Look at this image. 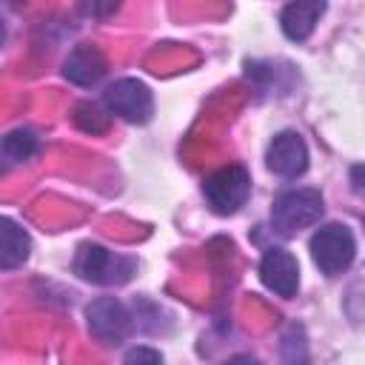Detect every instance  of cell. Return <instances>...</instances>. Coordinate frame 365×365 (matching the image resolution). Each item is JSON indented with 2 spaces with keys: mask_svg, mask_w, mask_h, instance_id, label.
Segmentation results:
<instances>
[{
  "mask_svg": "<svg viewBox=\"0 0 365 365\" xmlns=\"http://www.w3.org/2000/svg\"><path fill=\"white\" fill-rule=\"evenodd\" d=\"M74 271L94 285H125L137 274V259L114 254L97 242H83L74 254Z\"/></svg>",
  "mask_w": 365,
  "mask_h": 365,
  "instance_id": "6da1fadb",
  "label": "cell"
},
{
  "mask_svg": "<svg viewBox=\"0 0 365 365\" xmlns=\"http://www.w3.org/2000/svg\"><path fill=\"white\" fill-rule=\"evenodd\" d=\"M311 257L317 262V268L325 274V277H336L342 271L351 268L354 257H356V240H354V231L342 222H328L322 228L314 231L311 242Z\"/></svg>",
  "mask_w": 365,
  "mask_h": 365,
  "instance_id": "7a4b0ae2",
  "label": "cell"
},
{
  "mask_svg": "<svg viewBox=\"0 0 365 365\" xmlns=\"http://www.w3.org/2000/svg\"><path fill=\"white\" fill-rule=\"evenodd\" d=\"M322 214H325V205L317 188H291L274 200L271 222L279 234H297L302 228L317 225Z\"/></svg>",
  "mask_w": 365,
  "mask_h": 365,
  "instance_id": "3957f363",
  "label": "cell"
},
{
  "mask_svg": "<svg viewBox=\"0 0 365 365\" xmlns=\"http://www.w3.org/2000/svg\"><path fill=\"white\" fill-rule=\"evenodd\" d=\"M202 194L214 214H220V217L237 214L251 194V177L242 165H225V168L214 171L211 177H205Z\"/></svg>",
  "mask_w": 365,
  "mask_h": 365,
  "instance_id": "277c9868",
  "label": "cell"
},
{
  "mask_svg": "<svg viewBox=\"0 0 365 365\" xmlns=\"http://www.w3.org/2000/svg\"><path fill=\"white\" fill-rule=\"evenodd\" d=\"M103 103L111 114L123 117L125 123H148L154 114V97L143 80L134 77H120L103 91Z\"/></svg>",
  "mask_w": 365,
  "mask_h": 365,
  "instance_id": "5b68a950",
  "label": "cell"
},
{
  "mask_svg": "<svg viewBox=\"0 0 365 365\" xmlns=\"http://www.w3.org/2000/svg\"><path fill=\"white\" fill-rule=\"evenodd\" d=\"M86 322H88L91 336L106 342V345L125 342V336L134 328L128 308L117 297H97L94 302H88L86 305Z\"/></svg>",
  "mask_w": 365,
  "mask_h": 365,
  "instance_id": "8992f818",
  "label": "cell"
},
{
  "mask_svg": "<svg viewBox=\"0 0 365 365\" xmlns=\"http://www.w3.org/2000/svg\"><path fill=\"white\" fill-rule=\"evenodd\" d=\"M259 279L268 291H274L282 299H291L299 288V262L285 248H268L259 259Z\"/></svg>",
  "mask_w": 365,
  "mask_h": 365,
  "instance_id": "52a82bcc",
  "label": "cell"
},
{
  "mask_svg": "<svg viewBox=\"0 0 365 365\" xmlns=\"http://www.w3.org/2000/svg\"><path fill=\"white\" fill-rule=\"evenodd\" d=\"M265 163L279 177H299L308 168V145L297 131H279L268 143Z\"/></svg>",
  "mask_w": 365,
  "mask_h": 365,
  "instance_id": "ba28073f",
  "label": "cell"
},
{
  "mask_svg": "<svg viewBox=\"0 0 365 365\" xmlns=\"http://www.w3.org/2000/svg\"><path fill=\"white\" fill-rule=\"evenodd\" d=\"M322 14H325V0H291L279 14L282 34L294 43H302L311 37V31Z\"/></svg>",
  "mask_w": 365,
  "mask_h": 365,
  "instance_id": "9c48e42d",
  "label": "cell"
},
{
  "mask_svg": "<svg viewBox=\"0 0 365 365\" xmlns=\"http://www.w3.org/2000/svg\"><path fill=\"white\" fill-rule=\"evenodd\" d=\"M106 74V57L94 48V46H77L71 48V54L63 63V77L74 86H97Z\"/></svg>",
  "mask_w": 365,
  "mask_h": 365,
  "instance_id": "30bf717a",
  "label": "cell"
},
{
  "mask_svg": "<svg viewBox=\"0 0 365 365\" xmlns=\"http://www.w3.org/2000/svg\"><path fill=\"white\" fill-rule=\"evenodd\" d=\"M31 254L29 234L9 217H0V271L20 268Z\"/></svg>",
  "mask_w": 365,
  "mask_h": 365,
  "instance_id": "8fae6325",
  "label": "cell"
},
{
  "mask_svg": "<svg viewBox=\"0 0 365 365\" xmlns=\"http://www.w3.org/2000/svg\"><path fill=\"white\" fill-rule=\"evenodd\" d=\"M37 148H40L37 137L26 128H17V131L6 134L0 140V171H9L20 163H29L37 154Z\"/></svg>",
  "mask_w": 365,
  "mask_h": 365,
  "instance_id": "7c38bea8",
  "label": "cell"
},
{
  "mask_svg": "<svg viewBox=\"0 0 365 365\" xmlns=\"http://www.w3.org/2000/svg\"><path fill=\"white\" fill-rule=\"evenodd\" d=\"M71 117H74V125H77L80 131H86V134H106V131H108V123H111L108 111H103V108H100L97 103H91V100L77 103Z\"/></svg>",
  "mask_w": 365,
  "mask_h": 365,
  "instance_id": "4fadbf2b",
  "label": "cell"
},
{
  "mask_svg": "<svg viewBox=\"0 0 365 365\" xmlns=\"http://www.w3.org/2000/svg\"><path fill=\"white\" fill-rule=\"evenodd\" d=\"M77 3H80V11L94 20H106L120 9V0H77Z\"/></svg>",
  "mask_w": 365,
  "mask_h": 365,
  "instance_id": "5bb4252c",
  "label": "cell"
},
{
  "mask_svg": "<svg viewBox=\"0 0 365 365\" xmlns=\"http://www.w3.org/2000/svg\"><path fill=\"white\" fill-rule=\"evenodd\" d=\"M125 362H151V365H157V362H163V354L151 351V348H131L125 354Z\"/></svg>",
  "mask_w": 365,
  "mask_h": 365,
  "instance_id": "9a60e30c",
  "label": "cell"
},
{
  "mask_svg": "<svg viewBox=\"0 0 365 365\" xmlns=\"http://www.w3.org/2000/svg\"><path fill=\"white\" fill-rule=\"evenodd\" d=\"M354 188H356V191H359V188H362V182H359V165H356V168H354Z\"/></svg>",
  "mask_w": 365,
  "mask_h": 365,
  "instance_id": "2e32d148",
  "label": "cell"
},
{
  "mask_svg": "<svg viewBox=\"0 0 365 365\" xmlns=\"http://www.w3.org/2000/svg\"><path fill=\"white\" fill-rule=\"evenodd\" d=\"M6 43V26H3V20H0V46Z\"/></svg>",
  "mask_w": 365,
  "mask_h": 365,
  "instance_id": "e0dca14e",
  "label": "cell"
}]
</instances>
